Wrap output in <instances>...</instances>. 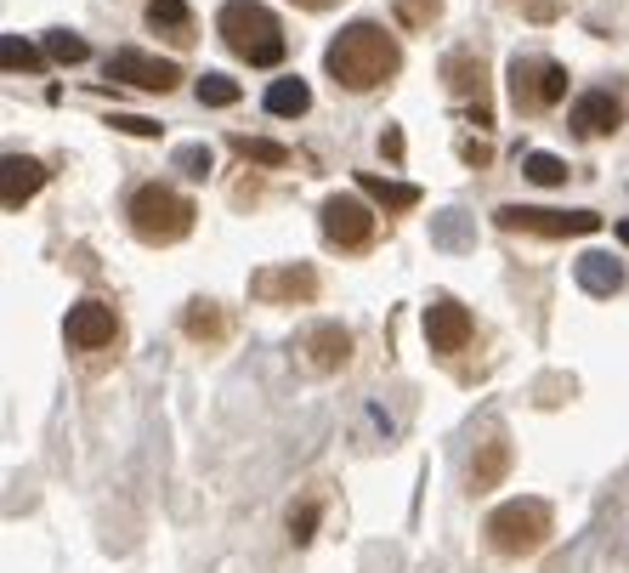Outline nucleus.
I'll return each mask as SVG.
<instances>
[{
  "label": "nucleus",
  "mask_w": 629,
  "mask_h": 573,
  "mask_svg": "<svg viewBox=\"0 0 629 573\" xmlns=\"http://www.w3.org/2000/svg\"><path fill=\"white\" fill-rule=\"evenodd\" d=\"M483 534L499 557H534V551H544V539L556 534V511L544 500H511V506L488 511Z\"/></svg>",
  "instance_id": "20e7f679"
},
{
  "label": "nucleus",
  "mask_w": 629,
  "mask_h": 573,
  "mask_svg": "<svg viewBox=\"0 0 629 573\" xmlns=\"http://www.w3.org/2000/svg\"><path fill=\"white\" fill-rule=\"evenodd\" d=\"M108 126L125 131V137H159V126H154V119H142V114H114Z\"/></svg>",
  "instance_id": "7c9ffc66"
},
{
  "label": "nucleus",
  "mask_w": 629,
  "mask_h": 573,
  "mask_svg": "<svg viewBox=\"0 0 629 573\" xmlns=\"http://www.w3.org/2000/svg\"><path fill=\"white\" fill-rule=\"evenodd\" d=\"M505 7H527V0H505Z\"/></svg>",
  "instance_id": "4c0bfd02"
},
{
  "label": "nucleus",
  "mask_w": 629,
  "mask_h": 573,
  "mask_svg": "<svg viewBox=\"0 0 629 573\" xmlns=\"http://www.w3.org/2000/svg\"><path fill=\"white\" fill-rule=\"evenodd\" d=\"M432 244H442V251H465L471 244V216L465 211H442L432 221Z\"/></svg>",
  "instance_id": "5701e85b"
},
{
  "label": "nucleus",
  "mask_w": 629,
  "mask_h": 573,
  "mask_svg": "<svg viewBox=\"0 0 629 573\" xmlns=\"http://www.w3.org/2000/svg\"><path fill=\"white\" fill-rule=\"evenodd\" d=\"M618 239H624V244H629V221H618Z\"/></svg>",
  "instance_id": "e433bc0d"
},
{
  "label": "nucleus",
  "mask_w": 629,
  "mask_h": 573,
  "mask_svg": "<svg viewBox=\"0 0 629 573\" xmlns=\"http://www.w3.org/2000/svg\"><path fill=\"white\" fill-rule=\"evenodd\" d=\"M0 58H7V74H40L46 63H40V52L23 35H7L0 40Z\"/></svg>",
  "instance_id": "393cba45"
},
{
  "label": "nucleus",
  "mask_w": 629,
  "mask_h": 573,
  "mask_svg": "<svg viewBox=\"0 0 629 573\" xmlns=\"http://www.w3.org/2000/svg\"><path fill=\"white\" fill-rule=\"evenodd\" d=\"M323 239L335 244V251H369L374 244V211L363 205V199H351V193H330L323 199Z\"/></svg>",
  "instance_id": "6e6552de"
},
{
  "label": "nucleus",
  "mask_w": 629,
  "mask_h": 573,
  "mask_svg": "<svg viewBox=\"0 0 629 573\" xmlns=\"http://www.w3.org/2000/svg\"><path fill=\"white\" fill-rule=\"evenodd\" d=\"M522 12L534 17V23H556V17H562V0H527Z\"/></svg>",
  "instance_id": "2f4dec72"
},
{
  "label": "nucleus",
  "mask_w": 629,
  "mask_h": 573,
  "mask_svg": "<svg viewBox=\"0 0 629 573\" xmlns=\"http://www.w3.org/2000/svg\"><path fill=\"white\" fill-rule=\"evenodd\" d=\"M182 330H188L198 346H221V341H228V313H221L216 302H188Z\"/></svg>",
  "instance_id": "a211bd4d"
},
{
  "label": "nucleus",
  "mask_w": 629,
  "mask_h": 573,
  "mask_svg": "<svg viewBox=\"0 0 629 573\" xmlns=\"http://www.w3.org/2000/svg\"><path fill=\"white\" fill-rule=\"evenodd\" d=\"M624 119H629V109H624V97H613V91H585V97H578V103L567 109L573 137H585V142H595V137H618V131H624Z\"/></svg>",
  "instance_id": "9b49d317"
},
{
  "label": "nucleus",
  "mask_w": 629,
  "mask_h": 573,
  "mask_svg": "<svg viewBox=\"0 0 629 573\" xmlns=\"http://www.w3.org/2000/svg\"><path fill=\"white\" fill-rule=\"evenodd\" d=\"M511 460H516V448L505 432H488L483 443H476V455H471V494H488L511 478Z\"/></svg>",
  "instance_id": "2eb2a0df"
},
{
  "label": "nucleus",
  "mask_w": 629,
  "mask_h": 573,
  "mask_svg": "<svg viewBox=\"0 0 629 573\" xmlns=\"http://www.w3.org/2000/svg\"><path fill=\"white\" fill-rule=\"evenodd\" d=\"M460 154H465V165H471V170H483V165L493 160V154H488V142H465Z\"/></svg>",
  "instance_id": "473e14b6"
},
{
  "label": "nucleus",
  "mask_w": 629,
  "mask_h": 573,
  "mask_svg": "<svg viewBox=\"0 0 629 573\" xmlns=\"http://www.w3.org/2000/svg\"><path fill=\"white\" fill-rule=\"evenodd\" d=\"M307 109H312V91H307V80H295V74H284V80H272V86H267V114L295 119V114H307Z\"/></svg>",
  "instance_id": "aec40b11"
},
{
  "label": "nucleus",
  "mask_w": 629,
  "mask_h": 573,
  "mask_svg": "<svg viewBox=\"0 0 629 573\" xmlns=\"http://www.w3.org/2000/svg\"><path fill=\"white\" fill-rule=\"evenodd\" d=\"M318 290H323V279H318L312 262L261 267L256 279H249V295H256V302H267V307H307V302H318Z\"/></svg>",
  "instance_id": "0eeeda50"
},
{
  "label": "nucleus",
  "mask_w": 629,
  "mask_h": 573,
  "mask_svg": "<svg viewBox=\"0 0 629 573\" xmlns=\"http://www.w3.org/2000/svg\"><path fill=\"white\" fill-rule=\"evenodd\" d=\"M381 154H386V160H402V131H397V126L381 131Z\"/></svg>",
  "instance_id": "72a5a7b5"
},
{
  "label": "nucleus",
  "mask_w": 629,
  "mask_h": 573,
  "mask_svg": "<svg viewBox=\"0 0 629 573\" xmlns=\"http://www.w3.org/2000/svg\"><path fill=\"white\" fill-rule=\"evenodd\" d=\"M233 154H239V160H249V165H267V170H272V165H290V148H284V142L244 137V131L233 137Z\"/></svg>",
  "instance_id": "4be33fe9"
},
{
  "label": "nucleus",
  "mask_w": 629,
  "mask_h": 573,
  "mask_svg": "<svg viewBox=\"0 0 629 573\" xmlns=\"http://www.w3.org/2000/svg\"><path fill=\"white\" fill-rule=\"evenodd\" d=\"M295 7H307V12H323V7H335V0H295Z\"/></svg>",
  "instance_id": "c9c22d12"
},
{
  "label": "nucleus",
  "mask_w": 629,
  "mask_h": 573,
  "mask_svg": "<svg viewBox=\"0 0 629 573\" xmlns=\"http://www.w3.org/2000/svg\"><path fill=\"white\" fill-rule=\"evenodd\" d=\"M358 188L374 199V205H386V211H414L420 205L414 182H386V177H374V170H358Z\"/></svg>",
  "instance_id": "6ab92c4d"
},
{
  "label": "nucleus",
  "mask_w": 629,
  "mask_h": 573,
  "mask_svg": "<svg viewBox=\"0 0 629 573\" xmlns=\"http://www.w3.org/2000/svg\"><path fill=\"white\" fill-rule=\"evenodd\" d=\"M391 12H397V23L402 29H432V23L442 17V0H391Z\"/></svg>",
  "instance_id": "b1692460"
},
{
  "label": "nucleus",
  "mask_w": 629,
  "mask_h": 573,
  "mask_svg": "<svg viewBox=\"0 0 629 573\" xmlns=\"http://www.w3.org/2000/svg\"><path fill=\"white\" fill-rule=\"evenodd\" d=\"M578 284L590 295H618L624 290V267L613 256H578Z\"/></svg>",
  "instance_id": "412c9836"
},
{
  "label": "nucleus",
  "mask_w": 629,
  "mask_h": 573,
  "mask_svg": "<svg viewBox=\"0 0 629 573\" xmlns=\"http://www.w3.org/2000/svg\"><path fill=\"white\" fill-rule=\"evenodd\" d=\"M402 68V52L397 40L381 29V23H351V29H341V40H330V52H323V74L341 86V91H381L397 80Z\"/></svg>",
  "instance_id": "f257e3e1"
},
{
  "label": "nucleus",
  "mask_w": 629,
  "mask_h": 573,
  "mask_svg": "<svg viewBox=\"0 0 629 573\" xmlns=\"http://www.w3.org/2000/svg\"><path fill=\"white\" fill-rule=\"evenodd\" d=\"M493 221L505 233H534V239H573V233H601V211H539V205H499Z\"/></svg>",
  "instance_id": "423d86ee"
},
{
  "label": "nucleus",
  "mask_w": 629,
  "mask_h": 573,
  "mask_svg": "<svg viewBox=\"0 0 629 573\" xmlns=\"http://www.w3.org/2000/svg\"><path fill=\"white\" fill-rule=\"evenodd\" d=\"M210 165H216V154H210V148H198V142L176 148V170H182L188 182H205V177H210Z\"/></svg>",
  "instance_id": "c85d7f7f"
},
{
  "label": "nucleus",
  "mask_w": 629,
  "mask_h": 573,
  "mask_svg": "<svg viewBox=\"0 0 629 573\" xmlns=\"http://www.w3.org/2000/svg\"><path fill=\"white\" fill-rule=\"evenodd\" d=\"M318 517H323V500H307L300 511H290V539H295V545H307V539L318 534Z\"/></svg>",
  "instance_id": "c756f323"
},
{
  "label": "nucleus",
  "mask_w": 629,
  "mask_h": 573,
  "mask_svg": "<svg viewBox=\"0 0 629 573\" xmlns=\"http://www.w3.org/2000/svg\"><path fill=\"white\" fill-rule=\"evenodd\" d=\"M198 103L233 109V103H239V80H228V74H205V80H198Z\"/></svg>",
  "instance_id": "cd10ccee"
},
{
  "label": "nucleus",
  "mask_w": 629,
  "mask_h": 573,
  "mask_svg": "<svg viewBox=\"0 0 629 573\" xmlns=\"http://www.w3.org/2000/svg\"><path fill=\"white\" fill-rule=\"evenodd\" d=\"M108 74H119L125 86H137V91H176L182 86V63H165V58H147V52H114Z\"/></svg>",
  "instance_id": "f8f14e48"
},
{
  "label": "nucleus",
  "mask_w": 629,
  "mask_h": 573,
  "mask_svg": "<svg viewBox=\"0 0 629 573\" xmlns=\"http://www.w3.org/2000/svg\"><path fill=\"white\" fill-rule=\"evenodd\" d=\"M567 97V68L556 58H511V103L522 114H544Z\"/></svg>",
  "instance_id": "39448f33"
},
{
  "label": "nucleus",
  "mask_w": 629,
  "mask_h": 573,
  "mask_svg": "<svg viewBox=\"0 0 629 573\" xmlns=\"http://www.w3.org/2000/svg\"><path fill=\"white\" fill-rule=\"evenodd\" d=\"M125 221H131V233L142 244H176V239L193 233L198 205H193V199H182L176 188H165V182H142L131 193V205H125Z\"/></svg>",
  "instance_id": "7ed1b4c3"
},
{
  "label": "nucleus",
  "mask_w": 629,
  "mask_h": 573,
  "mask_svg": "<svg viewBox=\"0 0 629 573\" xmlns=\"http://www.w3.org/2000/svg\"><path fill=\"white\" fill-rule=\"evenodd\" d=\"M300 358H307V369H318V375H335V369L351 364V330L346 323H312V330L300 335Z\"/></svg>",
  "instance_id": "ddd939ff"
},
{
  "label": "nucleus",
  "mask_w": 629,
  "mask_h": 573,
  "mask_svg": "<svg viewBox=\"0 0 629 573\" xmlns=\"http://www.w3.org/2000/svg\"><path fill=\"white\" fill-rule=\"evenodd\" d=\"M46 58H57V63H86L91 46H86L80 35H68V29H52V35H46Z\"/></svg>",
  "instance_id": "bb28decb"
},
{
  "label": "nucleus",
  "mask_w": 629,
  "mask_h": 573,
  "mask_svg": "<svg viewBox=\"0 0 629 573\" xmlns=\"http://www.w3.org/2000/svg\"><path fill=\"white\" fill-rule=\"evenodd\" d=\"M216 29L233 46V58H244L249 68H279L290 58L284 23L272 17L261 0H228V7L216 12Z\"/></svg>",
  "instance_id": "f03ea898"
},
{
  "label": "nucleus",
  "mask_w": 629,
  "mask_h": 573,
  "mask_svg": "<svg viewBox=\"0 0 629 573\" xmlns=\"http://www.w3.org/2000/svg\"><path fill=\"white\" fill-rule=\"evenodd\" d=\"M63 335L74 353H108V346H119V318L108 302H74L63 318Z\"/></svg>",
  "instance_id": "9d476101"
},
{
  "label": "nucleus",
  "mask_w": 629,
  "mask_h": 573,
  "mask_svg": "<svg viewBox=\"0 0 629 573\" xmlns=\"http://www.w3.org/2000/svg\"><path fill=\"white\" fill-rule=\"evenodd\" d=\"M442 86L454 97H483L488 91V63L476 52H448L442 58Z\"/></svg>",
  "instance_id": "f3484780"
},
{
  "label": "nucleus",
  "mask_w": 629,
  "mask_h": 573,
  "mask_svg": "<svg viewBox=\"0 0 629 573\" xmlns=\"http://www.w3.org/2000/svg\"><path fill=\"white\" fill-rule=\"evenodd\" d=\"M471 126H476V131H493V109L476 103V109H471Z\"/></svg>",
  "instance_id": "f704fd0d"
},
{
  "label": "nucleus",
  "mask_w": 629,
  "mask_h": 573,
  "mask_svg": "<svg viewBox=\"0 0 629 573\" xmlns=\"http://www.w3.org/2000/svg\"><path fill=\"white\" fill-rule=\"evenodd\" d=\"M46 177H52V170H46L40 160L7 154V160H0V205H7V211H23V205H29V199L46 188Z\"/></svg>",
  "instance_id": "4468645a"
},
{
  "label": "nucleus",
  "mask_w": 629,
  "mask_h": 573,
  "mask_svg": "<svg viewBox=\"0 0 629 573\" xmlns=\"http://www.w3.org/2000/svg\"><path fill=\"white\" fill-rule=\"evenodd\" d=\"M522 170H527V177H534L539 188H562V182H567V160L544 154V148H539V154H527V160H522Z\"/></svg>",
  "instance_id": "a878e982"
},
{
  "label": "nucleus",
  "mask_w": 629,
  "mask_h": 573,
  "mask_svg": "<svg viewBox=\"0 0 629 573\" xmlns=\"http://www.w3.org/2000/svg\"><path fill=\"white\" fill-rule=\"evenodd\" d=\"M147 29L165 35L176 52H188V46L198 40V29H193V7H188V0H147Z\"/></svg>",
  "instance_id": "dca6fc26"
},
{
  "label": "nucleus",
  "mask_w": 629,
  "mask_h": 573,
  "mask_svg": "<svg viewBox=\"0 0 629 573\" xmlns=\"http://www.w3.org/2000/svg\"><path fill=\"white\" fill-rule=\"evenodd\" d=\"M420 330H425V346H432V353L454 358V353H465V346H471L476 318H471V307H465V302H454V295H437V302L425 307Z\"/></svg>",
  "instance_id": "1a4fd4ad"
}]
</instances>
